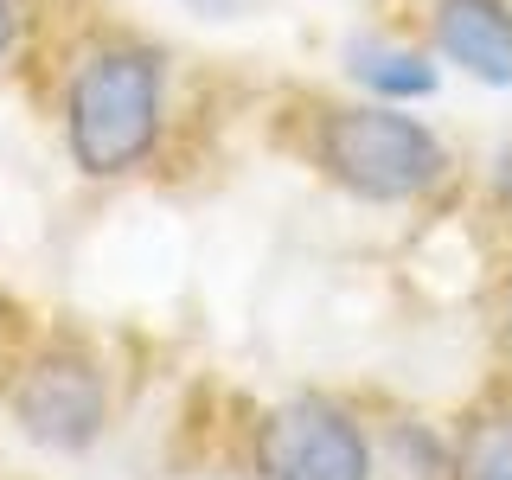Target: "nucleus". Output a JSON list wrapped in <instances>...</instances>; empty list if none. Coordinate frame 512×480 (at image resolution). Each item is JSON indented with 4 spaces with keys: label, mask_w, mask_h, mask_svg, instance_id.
Listing matches in <instances>:
<instances>
[{
    "label": "nucleus",
    "mask_w": 512,
    "mask_h": 480,
    "mask_svg": "<svg viewBox=\"0 0 512 480\" xmlns=\"http://www.w3.org/2000/svg\"><path fill=\"white\" fill-rule=\"evenodd\" d=\"M429 52L474 84L512 90V0H429Z\"/></svg>",
    "instance_id": "5"
},
{
    "label": "nucleus",
    "mask_w": 512,
    "mask_h": 480,
    "mask_svg": "<svg viewBox=\"0 0 512 480\" xmlns=\"http://www.w3.org/2000/svg\"><path fill=\"white\" fill-rule=\"evenodd\" d=\"M352 77L384 103H410V96L436 90V64H429V52H410V45H352Z\"/></svg>",
    "instance_id": "7"
},
{
    "label": "nucleus",
    "mask_w": 512,
    "mask_h": 480,
    "mask_svg": "<svg viewBox=\"0 0 512 480\" xmlns=\"http://www.w3.org/2000/svg\"><path fill=\"white\" fill-rule=\"evenodd\" d=\"M250 480H372L378 448L365 416L333 391H295L256 410L244 442Z\"/></svg>",
    "instance_id": "3"
},
{
    "label": "nucleus",
    "mask_w": 512,
    "mask_h": 480,
    "mask_svg": "<svg viewBox=\"0 0 512 480\" xmlns=\"http://www.w3.org/2000/svg\"><path fill=\"white\" fill-rule=\"evenodd\" d=\"M295 154L359 205H423L455 167L436 128L384 96H365V103L320 96L295 128Z\"/></svg>",
    "instance_id": "2"
},
{
    "label": "nucleus",
    "mask_w": 512,
    "mask_h": 480,
    "mask_svg": "<svg viewBox=\"0 0 512 480\" xmlns=\"http://www.w3.org/2000/svg\"><path fill=\"white\" fill-rule=\"evenodd\" d=\"M109 365L96 359L90 340L77 333H52L20 359L7 384V410L26 442L52 448V455H84L109 429Z\"/></svg>",
    "instance_id": "4"
},
{
    "label": "nucleus",
    "mask_w": 512,
    "mask_h": 480,
    "mask_svg": "<svg viewBox=\"0 0 512 480\" xmlns=\"http://www.w3.org/2000/svg\"><path fill=\"white\" fill-rule=\"evenodd\" d=\"M58 116L84 180H135L167 141V52L141 32H103L77 52Z\"/></svg>",
    "instance_id": "1"
},
{
    "label": "nucleus",
    "mask_w": 512,
    "mask_h": 480,
    "mask_svg": "<svg viewBox=\"0 0 512 480\" xmlns=\"http://www.w3.org/2000/svg\"><path fill=\"white\" fill-rule=\"evenodd\" d=\"M442 480H512V378H487L455 410Z\"/></svg>",
    "instance_id": "6"
},
{
    "label": "nucleus",
    "mask_w": 512,
    "mask_h": 480,
    "mask_svg": "<svg viewBox=\"0 0 512 480\" xmlns=\"http://www.w3.org/2000/svg\"><path fill=\"white\" fill-rule=\"evenodd\" d=\"M493 314H500V346L512 352V269H506V282H500V301H493Z\"/></svg>",
    "instance_id": "9"
},
{
    "label": "nucleus",
    "mask_w": 512,
    "mask_h": 480,
    "mask_svg": "<svg viewBox=\"0 0 512 480\" xmlns=\"http://www.w3.org/2000/svg\"><path fill=\"white\" fill-rule=\"evenodd\" d=\"M20 32H26V7H20V0H0V64L13 58V45H20Z\"/></svg>",
    "instance_id": "8"
}]
</instances>
